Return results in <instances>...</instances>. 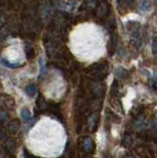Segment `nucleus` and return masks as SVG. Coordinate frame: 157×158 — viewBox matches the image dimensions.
Instances as JSON below:
<instances>
[{
    "label": "nucleus",
    "instance_id": "1",
    "mask_svg": "<svg viewBox=\"0 0 157 158\" xmlns=\"http://www.w3.org/2000/svg\"><path fill=\"white\" fill-rule=\"evenodd\" d=\"M83 148L86 152H91L94 149V141H93L92 138L87 137L86 139L83 142Z\"/></svg>",
    "mask_w": 157,
    "mask_h": 158
},
{
    "label": "nucleus",
    "instance_id": "2",
    "mask_svg": "<svg viewBox=\"0 0 157 158\" xmlns=\"http://www.w3.org/2000/svg\"><path fill=\"white\" fill-rule=\"evenodd\" d=\"M97 122H98V116L96 115V114L92 115L89 118V121H88V126H89V130L91 131H95L96 126H97Z\"/></svg>",
    "mask_w": 157,
    "mask_h": 158
},
{
    "label": "nucleus",
    "instance_id": "3",
    "mask_svg": "<svg viewBox=\"0 0 157 158\" xmlns=\"http://www.w3.org/2000/svg\"><path fill=\"white\" fill-rule=\"evenodd\" d=\"M1 63L3 64V65H5L6 67H8V68H17V67L22 65V64H19V63H11V62H9L8 60H6L5 58H1Z\"/></svg>",
    "mask_w": 157,
    "mask_h": 158
},
{
    "label": "nucleus",
    "instance_id": "4",
    "mask_svg": "<svg viewBox=\"0 0 157 158\" xmlns=\"http://www.w3.org/2000/svg\"><path fill=\"white\" fill-rule=\"evenodd\" d=\"M21 117L23 120L25 121H29L31 118V112L29 111L28 108H24L23 110L21 111Z\"/></svg>",
    "mask_w": 157,
    "mask_h": 158
},
{
    "label": "nucleus",
    "instance_id": "5",
    "mask_svg": "<svg viewBox=\"0 0 157 158\" xmlns=\"http://www.w3.org/2000/svg\"><path fill=\"white\" fill-rule=\"evenodd\" d=\"M26 92L27 94L30 97H34L35 96V94L37 92V89H36V86L35 85H29L27 88H26Z\"/></svg>",
    "mask_w": 157,
    "mask_h": 158
},
{
    "label": "nucleus",
    "instance_id": "6",
    "mask_svg": "<svg viewBox=\"0 0 157 158\" xmlns=\"http://www.w3.org/2000/svg\"><path fill=\"white\" fill-rule=\"evenodd\" d=\"M150 2L149 1H141L139 2V9L141 11H147L150 8Z\"/></svg>",
    "mask_w": 157,
    "mask_h": 158
},
{
    "label": "nucleus",
    "instance_id": "7",
    "mask_svg": "<svg viewBox=\"0 0 157 158\" xmlns=\"http://www.w3.org/2000/svg\"><path fill=\"white\" fill-rule=\"evenodd\" d=\"M25 52H26L27 56H28V58H31L34 56V52H34V48H32V47H26Z\"/></svg>",
    "mask_w": 157,
    "mask_h": 158
},
{
    "label": "nucleus",
    "instance_id": "8",
    "mask_svg": "<svg viewBox=\"0 0 157 158\" xmlns=\"http://www.w3.org/2000/svg\"><path fill=\"white\" fill-rule=\"evenodd\" d=\"M152 52L154 56H157V39H154L153 43H152Z\"/></svg>",
    "mask_w": 157,
    "mask_h": 158
},
{
    "label": "nucleus",
    "instance_id": "9",
    "mask_svg": "<svg viewBox=\"0 0 157 158\" xmlns=\"http://www.w3.org/2000/svg\"><path fill=\"white\" fill-rule=\"evenodd\" d=\"M40 66H41V74H45L46 72V67H45V61L43 59H40Z\"/></svg>",
    "mask_w": 157,
    "mask_h": 158
}]
</instances>
